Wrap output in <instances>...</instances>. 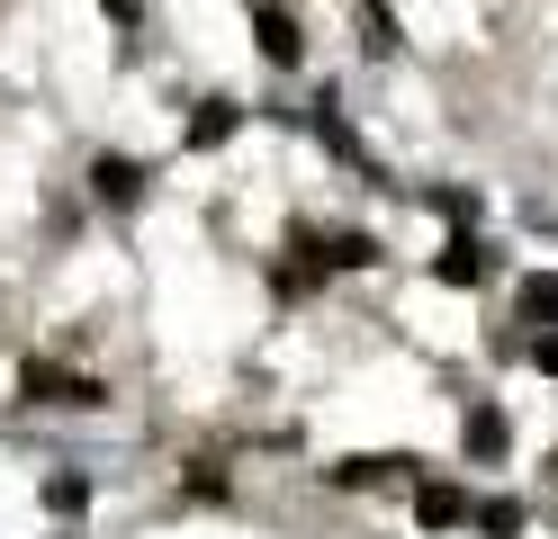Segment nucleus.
I'll return each mask as SVG.
<instances>
[{
	"instance_id": "obj_2",
	"label": "nucleus",
	"mask_w": 558,
	"mask_h": 539,
	"mask_svg": "<svg viewBox=\"0 0 558 539\" xmlns=\"http://www.w3.org/2000/svg\"><path fill=\"white\" fill-rule=\"evenodd\" d=\"M253 36H262V54H270V63H298V54H306V36H298L289 10H253Z\"/></svg>"
},
{
	"instance_id": "obj_11",
	"label": "nucleus",
	"mask_w": 558,
	"mask_h": 539,
	"mask_svg": "<svg viewBox=\"0 0 558 539\" xmlns=\"http://www.w3.org/2000/svg\"><path fill=\"white\" fill-rule=\"evenodd\" d=\"M46 503H54V513H82L90 486H82V477H46Z\"/></svg>"
},
{
	"instance_id": "obj_7",
	"label": "nucleus",
	"mask_w": 558,
	"mask_h": 539,
	"mask_svg": "<svg viewBox=\"0 0 558 539\" xmlns=\"http://www.w3.org/2000/svg\"><path fill=\"white\" fill-rule=\"evenodd\" d=\"M90 180H99V198H109V207H126V198H135V162H118V154L99 162Z\"/></svg>"
},
{
	"instance_id": "obj_13",
	"label": "nucleus",
	"mask_w": 558,
	"mask_h": 539,
	"mask_svg": "<svg viewBox=\"0 0 558 539\" xmlns=\"http://www.w3.org/2000/svg\"><path fill=\"white\" fill-rule=\"evenodd\" d=\"M99 10H109V19H135V0H99Z\"/></svg>"
},
{
	"instance_id": "obj_3",
	"label": "nucleus",
	"mask_w": 558,
	"mask_h": 539,
	"mask_svg": "<svg viewBox=\"0 0 558 539\" xmlns=\"http://www.w3.org/2000/svg\"><path fill=\"white\" fill-rule=\"evenodd\" d=\"M505 441H513V431H505L496 405H477V414L460 422V450H469V458H505Z\"/></svg>"
},
{
	"instance_id": "obj_12",
	"label": "nucleus",
	"mask_w": 558,
	"mask_h": 539,
	"mask_svg": "<svg viewBox=\"0 0 558 539\" xmlns=\"http://www.w3.org/2000/svg\"><path fill=\"white\" fill-rule=\"evenodd\" d=\"M532 359H541V369H549V378H558V333H549V342H541V351H532Z\"/></svg>"
},
{
	"instance_id": "obj_8",
	"label": "nucleus",
	"mask_w": 558,
	"mask_h": 539,
	"mask_svg": "<svg viewBox=\"0 0 558 539\" xmlns=\"http://www.w3.org/2000/svg\"><path fill=\"white\" fill-rule=\"evenodd\" d=\"M522 315H532V323H558V279H549V270L522 279Z\"/></svg>"
},
{
	"instance_id": "obj_10",
	"label": "nucleus",
	"mask_w": 558,
	"mask_h": 539,
	"mask_svg": "<svg viewBox=\"0 0 558 539\" xmlns=\"http://www.w3.org/2000/svg\"><path fill=\"white\" fill-rule=\"evenodd\" d=\"M369 252H378L369 234H333V252H325V261H333V270H361V261H369Z\"/></svg>"
},
{
	"instance_id": "obj_9",
	"label": "nucleus",
	"mask_w": 558,
	"mask_h": 539,
	"mask_svg": "<svg viewBox=\"0 0 558 539\" xmlns=\"http://www.w3.org/2000/svg\"><path fill=\"white\" fill-rule=\"evenodd\" d=\"M469 522H477V530H496V539H513V530H522V503H477Z\"/></svg>"
},
{
	"instance_id": "obj_4",
	"label": "nucleus",
	"mask_w": 558,
	"mask_h": 539,
	"mask_svg": "<svg viewBox=\"0 0 558 539\" xmlns=\"http://www.w3.org/2000/svg\"><path fill=\"white\" fill-rule=\"evenodd\" d=\"M414 522H469V494H450V486H424V494H414Z\"/></svg>"
},
{
	"instance_id": "obj_1",
	"label": "nucleus",
	"mask_w": 558,
	"mask_h": 539,
	"mask_svg": "<svg viewBox=\"0 0 558 539\" xmlns=\"http://www.w3.org/2000/svg\"><path fill=\"white\" fill-rule=\"evenodd\" d=\"M27 395H37V405H99V387L54 369V359H27Z\"/></svg>"
},
{
	"instance_id": "obj_6",
	"label": "nucleus",
	"mask_w": 558,
	"mask_h": 539,
	"mask_svg": "<svg viewBox=\"0 0 558 539\" xmlns=\"http://www.w3.org/2000/svg\"><path fill=\"white\" fill-rule=\"evenodd\" d=\"M433 270H441L450 287H477V279H486V261H477V243H469V234H460V243H450V252H441V261H433Z\"/></svg>"
},
{
	"instance_id": "obj_5",
	"label": "nucleus",
	"mask_w": 558,
	"mask_h": 539,
	"mask_svg": "<svg viewBox=\"0 0 558 539\" xmlns=\"http://www.w3.org/2000/svg\"><path fill=\"white\" fill-rule=\"evenodd\" d=\"M234 118H243L234 99H207L198 118H190V144H226V135H234Z\"/></svg>"
}]
</instances>
